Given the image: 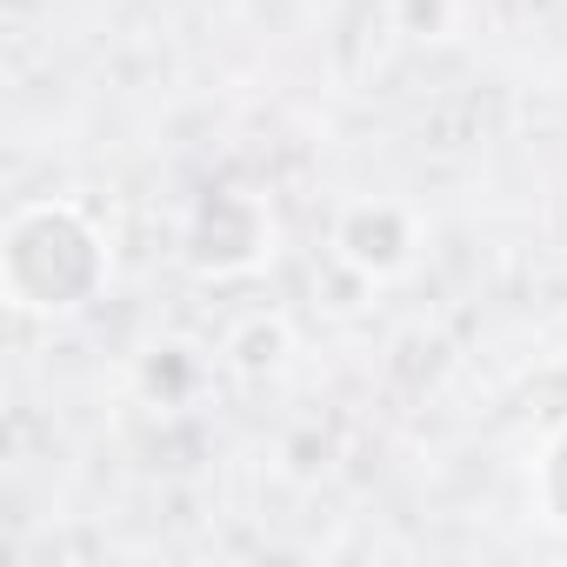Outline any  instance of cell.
<instances>
[{
  "label": "cell",
  "instance_id": "obj_2",
  "mask_svg": "<svg viewBox=\"0 0 567 567\" xmlns=\"http://www.w3.org/2000/svg\"><path fill=\"white\" fill-rule=\"evenodd\" d=\"M274 247V220L254 194L240 187H214L194 200L187 227H181V260L207 280H234V274H254Z\"/></svg>",
  "mask_w": 567,
  "mask_h": 567
},
{
  "label": "cell",
  "instance_id": "obj_1",
  "mask_svg": "<svg viewBox=\"0 0 567 567\" xmlns=\"http://www.w3.org/2000/svg\"><path fill=\"white\" fill-rule=\"evenodd\" d=\"M0 288L21 315L68 321L107 288V240L74 200H28L0 227Z\"/></svg>",
  "mask_w": 567,
  "mask_h": 567
},
{
  "label": "cell",
  "instance_id": "obj_5",
  "mask_svg": "<svg viewBox=\"0 0 567 567\" xmlns=\"http://www.w3.org/2000/svg\"><path fill=\"white\" fill-rule=\"evenodd\" d=\"M534 507H540V520L567 527V427H554L534 461Z\"/></svg>",
  "mask_w": 567,
  "mask_h": 567
},
{
  "label": "cell",
  "instance_id": "obj_4",
  "mask_svg": "<svg viewBox=\"0 0 567 567\" xmlns=\"http://www.w3.org/2000/svg\"><path fill=\"white\" fill-rule=\"evenodd\" d=\"M288 348H295V334H288V321H280V315H254V321H240L227 334V361L240 374H274L280 361H288Z\"/></svg>",
  "mask_w": 567,
  "mask_h": 567
},
{
  "label": "cell",
  "instance_id": "obj_6",
  "mask_svg": "<svg viewBox=\"0 0 567 567\" xmlns=\"http://www.w3.org/2000/svg\"><path fill=\"white\" fill-rule=\"evenodd\" d=\"M394 21L414 41H441L454 28V0H394Z\"/></svg>",
  "mask_w": 567,
  "mask_h": 567
},
{
  "label": "cell",
  "instance_id": "obj_3",
  "mask_svg": "<svg viewBox=\"0 0 567 567\" xmlns=\"http://www.w3.org/2000/svg\"><path fill=\"white\" fill-rule=\"evenodd\" d=\"M334 254L354 274H368V280L401 274L414 260V220H408V207H394V200H354L334 220Z\"/></svg>",
  "mask_w": 567,
  "mask_h": 567
}]
</instances>
